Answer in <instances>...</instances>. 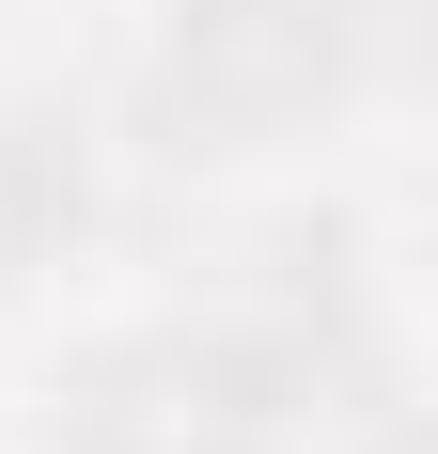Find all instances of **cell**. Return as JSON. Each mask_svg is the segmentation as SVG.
I'll return each mask as SVG.
<instances>
[{"mask_svg": "<svg viewBox=\"0 0 438 454\" xmlns=\"http://www.w3.org/2000/svg\"><path fill=\"white\" fill-rule=\"evenodd\" d=\"M79 235H94V157H79V126L32 110V94H0V298H32Z\"/></svg>", "mask_w": 438, "mask_h": 454, "instance_id": "obj_3", "label": "cell"}, {"mask_svg": "<svg viewBox=\"0 0 438 454\" xmlns=\"http://www.w3.org/2000/svg\"><path fill=\"white\" fill-rule=\"evenodd\" d=\"M376 79V0H173L141 110L173 157H282Z\"/></svg>", "mask_w": 438, "mask_h": 454, "instance_id": "obj_2", "label": "cell"}, {"mask_svg": "<svg viewBox=\"0 0 438 454\" xmlns=\"http://www.w3.org/2000/svg\"><path fill=\"white\" fill-rule=\"evenodd\" d=\"M345 408V345L298 314H188L126 329L63 392V454H313Z\"/></svg>", "mask_w": 438, "mask_h": 454, "instance_id": "obj_1", "label": "cell"}]
</instances>
